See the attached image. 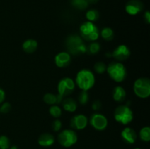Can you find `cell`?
Instances as JSON below:
<instances>
[{"label":"cell","mask_w":150,"mask_h":149,"mask_svg":"<svg viewBox=\"0 0 150 149\" xmlns=\"http://www.w3.org/2000/svg\"><path fill=\"white\" fill-rule=\"evenodd\" d=\"M95 83V77L89 69H83L77 73L76 77V85L82 91H88L92 89Z\"/></svg>","instance_id":"cell-1"},{"label":"cell","mask_w":150,"mask_h":149,"mask_svg":"<svg viewBox=\"0 0 150 149\" xmlns=\"http://www.w3.org/2000/svg\"><path fill=\"white\" fill-rule=\"evenodd\" d=\"M106 71L110 77L117 83L124 81L127 77V69L121 62L113 61L110 63L107 67Z\"/></svg>","instance_id":"cell-2"},{"label":"cell","mask_w":150,"mask_h":149,"mask_svg":"<svg viewBox=\"0 0 150 149\" xmlns=\"http://www.w3.org/2000/svg\"><path fill=\"white\" fill-rule=\"evenodd\" d=\"M66 47L70 53L78 55L86 51V47L83 43L82 38L77 34L70 35L66 39Z\"/></svg>","instance_id":"cell-3"},{"label":"cell","mask_w":150,"mask_h":149,"mask_svg":"<svg viewBox=\"0 0 150 149\" xmlns=\"http://www.w3.org/2000/svg\"><path fill=\"white\" fill-rule=\"evenodd\" d=\"M80 32L82 37L87 41L95 42L100 36L98 26L91 21L83 22L80 26Z\"/></svg>","instance_id":"cell-4"},{"label":"cell","mask_w":150,"mask_h":149,"mask_svg":"<svg viewBox=\"0 0 150 149\" xmlns=\"http://www.w3.org/2000/svg\"><path fill=\"white\" fill-rule=\"evenodd\" d=\"M114 118L117 122L127 125L133 119V112L127 105H120L114 112Z\"/></svg>","instance_id":"cell-5"},{"label":"cell","mask_w":150,"mask_h":149,"mask_svg":"<svg viewBox=\"0 0 150 149\" xmlns=\"http://www.w3.org/2000/svg\"><path fill=\"white\" fill-rule=\"evenodd\" d=\"M133 90L136 96L146 99L150 95V80L147 77H140L135 81Z\"/></svg>","instance_id":"cell-6"},{"label":"cell","mask_w":150,"mask_h":149,"mask_svg":"<svg viewBox=\"0 0 150 149\" xmlns=\"http://www.w3.org/2000/svg\"><path fill=\"white\" fill-rule=\"evenodd\" d=\"M78 135L73 129H64L59 134L58 141L61 145L70 148L77 143Z\"/></svg>","instance_id":"cell-7"},{"label":"cell","mask_w":150,"mask_h":149,"mask_svg":"<svg viewBox=\"0 0 150 149\" xmlns=\"http://www.w3.org/2000/svg\"><path fill=\"white\" fill-rule=\"evenodd\" d=\"M75 87H76V83L73 79L70 77H64L61 79L58 83L57 89H58L59 94L63 97L69 96L75 90Z\"/></svg>","instance_id":"cell-8"},{"label":"cell","mask_w":150,"mask_h":149,"mask_svg":"<svg viewBox=\"0 0 150 149\" xmlns=\"http://www.w3.org/2000/svg\"><path fill=\"white\" fill-rule=\"evenodd\" d=\"M89 123L94 129L98 131L105 129L108 126V120L104 115L100 113H94L91 115Z\"/></svg>","instance_id":"cell-9"},{"label":"cell","mask_w":150,"mask_h":149,"mask_svg":"<svg viewBox=\"0 0 150 149\" xmlns=\"http://www.w3.org/2000/svg\"><path fill=\"white\" fill-rule=\"evenodd\" d=\"M111 56L117 61H125L130 57V51L127 45H120L114 50Z\"/></svg>","instance_id":"cell-10"},{"label":"cell","mask_w":150,"mask_h":149,"mask_svg":"<svg viewBox=\"0 0 150 149\" xmlns=\"http://www.w3.org/2000/svg\"><path fill=\"white\" fill-rule=\"evenodd\" d=\"M88 119L86 115L83 114L76 115L70 120V127L73 129L82 130L85 129L87 126Z\"/></svg>","instance_id":"cell-11"},{"label":"cell","mask_w":150,"mask_h":149,"mask_svg":"<svg viewBox=\"0 0 150 149\" xmlns=\"http://www.w3.org/2000/svg\"><path fill=\"white\" fill-rule=\"evenodd\" d=\"M144 10V4L140 0H130L125 6V10L129 15H135Z\"/></svg>","instance_id":"cell-12"},{"label":"cell","mask_w":150,"mask_h":149,"mask_svg":"<svg viewBox=\"0 0 150 149\" xmlns=\"http://www.w3.org/2000/svg\"><path fill=\"white\" fill-rule=\"evenodd\" d=\"M54 61L58 67L64 68L70 65L71 62V56L68 52H60L56 55Z\"/></svg>","instance_id":"cell-13"},{"label":"cell","mask_w":150,"mask_h":149,"mask_svg":"<svg viewBox=\"0 0 150 149\" xmlns=\"http://www.w3.org/2000/svg\"><path fill=\"white\" fill-rule=\"evenodd\" d=\"M121 137L125 143L128 144H133L137 139V134L133 129L130 127H125L122 131Z\"/></svg>","instance_id":"cell-14"},{"label":"cell","mask_w":150,"mask_h":149,"mask_svg":"<svg viewBox=\"0 0 150 149\" xmlns=\"http://www.w3.org/2000/svg\"><path fill=\"white\" fill-rule=\"evenodd\" d=\"M38 144L42 147H50L55 142L54 135L50 133H43L38 138Z\"/></svg>","instance_id":"cell-15"},{"label":"cell","mask_w":150,"mask_h":149,"mask_svg":"<svg viewBox=\"0 0 150 149\" xmlns=\"http://www.w3.org/2000/svg\"><path fill=\"white\" fill-rule=\"evenodd\" d=\"M43 100L48 105H59L62 102L63 96H62L59 93L58 94H54V93H47L44 95Z\"/></svg>","instance_id":"cell-16"},{"label":"cell","mask_w":150,"mask_h":149,"mask_svg":"<svg viewBox=\"0 0 150 149\" xmlns=\"http://www.w3.org/2000/svg\"><path fill=\"white\" fill-rule=\"evenodd\" d=\"M112 96L114 100L118 102H122L125 99L126 91L124 88H122V86H116L113 89Z\"/></svg>","instance_id":"cell-17"},{"label":"cell","mask_w":150,"mask_h":149,"mask_svg":"<svg viewBox=\"0 0 150 149\" xmlns=\"http://www.w3.org/2000/svg\"><path fill=\"white\" fill-rule=\"evenodd\" d=\"M38 45V42L35 39H29L23 42L22 48H23V51L27 53H32L37 50Z\"/></svg>","instance_id":"cell-18"},{"label":"cell","mask_w":150,"mask_h":149,"mask_svg":"<svg viewBox=\"0 0 150 149\" xmlns=\"http://www.w3.org/2000/svg\"><path fill=\"white\" fill-rule=\"evenodd\" d=\"M62 107L64 110L68 112H75L77 109V102L71 97L65 98L62 100Z\"/></svg>","instance_id":"cell-19"},{"label":"cell","mask_w":150,"mask_h":149,"mask_svg":"<svg viewBox=\"0 0 150 149\" xmlns=\"http://www.w3.org/2000/svg\"><path fill=\"white\" fill-rule=\"evenodd\" d=\"M100 35L105 40L111 41L114 38V30L110 27H105L101 30Z\"/></svg>","instance_id":"cell-20"},{"label":"cell","mask_w":150,"mask_h":149,"mask_svg":"<svg viewBox=\"0 0 150 149\" xmlns=\"http://www.w3.org/2000/svg\"><path fill=\"white\" fill-rule=\"evenodd\" d=\"M71 4L76 9L83 10L87 8L89 2L87 0H71Z\"/></svg>","instance_id":"cell-21"},{"label":"cell","mask_w":150,"mask_h":149,"mask_svg":"<svg viewBox=\"0 0 150 149\" xmlns=\"http://www.w3.org/2000/svg\"><path fill=\"white\" fill-rule=\"evenodd\" d=\"M86 18H87L88 21H91L94 23L95 21H97V20H98V18H99V12L97 10H94V9L89 10L86 12Z\"/></svg>","instance_id":"cell-22"},{"label":"cell","mask_w":150,"mask_h":149,"mask_svg":"<svg viewBox=\"0 0 150 149\" xmlns=\"http://www.w3.org/2000/svg\"><path fill=\"white\" fill-rule=\"evenodd\" d=\"M139 136L142 141L149 142L150 140V128L149 127H144L141 129Z\"/></svg>","instance_id":"cell-23"},{"label":"cell","mask_w":150,"mask_h":149,"mask_svg":"<svg viewBox=\"0 0 150 149\" xmlns=\"http://www.w3.org/2000/svg\"><path fill=\"white\" fill-rule=\"evenodd\" d=\"M100 50V45L98 42H92V43L89 44L88 47H86V51L89 54H96Z\"/></svg>","instance_id":"cell-24"},{"label":"cell","mask_w":150,"mask_h":149,"mask_svg":"<svg viewBox=\"0 0 150 149\" xmlns=\"http://www.w3.org/2000/svg\"><path fill=\"white\" fill-rule=\"evenodd\" d=\"M78 99H79V102L81 105H86L88 103V102H89V95L87 91H81L79 93V96H78Z\"/></svg>","instance_id":"cell-25"},{"label":"cell","mask_w":150,"mask_h":149,"mask_svg":"<svg viewBox=\"0 0 150 149\" xmlns=\"http://www.w3.org/2000/svg\"><path fill=\"white\" fill-rule=\"evenodd\" d=\"M49 113L54 118H59L62 115V109L57 105H51L49 108Z\"/></svg>","instance_id":"cell-26"},{"label":"cell","mask_w":150,"mask_h":149,"mask_svg":"<svg viewBox=\"0 0 150 149\" xmlns=\"http://www.w3.org/2000/svg\"><path fill=\"white\" fill-rule=\"evenodd\" d=\"M107 66L105 65V63L103 61H98L96 62L94 65V70L98 74H103L106 71Z\"/></svg>","instance_id":"cell-27"},{"label":"cell","mask_w":150,"mask_h":149,"mask_svg":"<svg viewBox=\"0 0 150 149\" xmlns=\"http://www.w3.org/2000/svg\"><path fill=\"white\" fill-rule=\"evenodd\" d=\"M10 147V140L7 136H0V149H9Z\"/></svg>","instance_id":"cell-28"},{"label":"cell","mask_w":150,"mask_h":149,"mask_svg":"<svg viewBox=\"0 0 150 149\" xmlns=\"http://www.w3.org/2000/svg\"><path fill=\"white\" fill-rule=\"evenodd\" d=\"M12 109V106L9 102H4L0 107V112L1 113H8Z\"/></svg>","instance_id":"cell-29"},{"label":"cell","mask_w":150,"mask_h":149,"mask_svg":"<svg viewBox=\"0 0 150 149\" xmlns=\"http://www.w3.org/2000/svg\"><path fill=\"white\" fill-rule=\"evenodd\" d=\"M52 129L54 131H59L62 128V121L59 119H56L53 121L52 123Z\"/></svg>","instance_id":"cell-30"},{"label":"cell","mask_w":150,"mask_h":149,"mask_svg":"<svg viewBox=\"0 0 150 149\" xmlns=\"http://www.w3.org/2000/svg\"><path fill=\"white\" fill-rule=\"evenodd\" d=\"M92 108L95 111H99L101 109V108H102V103H101V102L100 100L96 99L92 103Z\"/></svg>","instance_id":"cell-31"},{"label":"cell","mask_w":150,"mask_h":149,"mask_svg":"<svg viewBox=\"0 0 150 149\" xmlns=\"http://www.w3.org/2000/svg\"><path fill=\"white\" fill-rule=\"evenodd\" d=\"M4 99H5V93H4V91L0 88V104L4 102Z\"/></svg>","instance_id":"cell-32"},{"label":"cell","mask_w":150,"mask_h":149,"mask_svg":"<svg viewBox=\"0 0 150 149\" xmlns=\"http://www.w3.org/2000/svg\"><path fill=\"white\" fill-rule=\"evenodd\" d=\"M144 20L147 23H150V13L149 11H146L144 13Z\"/></svg>","instance_id":"cell-33"},{"label":"cell","mask_w":150,"mask_h":149,"mask_svg":"<svg viewBox=\"0 0 150 149\" xmlns=\"http://www.w3.org/2000/svg\"><path fill=\"white\" fill-rule=\"evenodd\" d=\"M88 2L91 3V4H96L99 0H87Z\"/></svg>","instance_id":"cell-34"},{"label":"cell","mask_w":150,"mask_h":149,"mask_svg":"<svg viewBox=\"0 0 150 149\" xmlns=\"http://www.w3.org/2000/svg\"><path fill=\"white\" fill-rule=\"evenodd\" d=\"M9 149H18V148H17V146L13 145V146H12V147H10V148Z\"/></svg>","instance_id":"cell-35"},{"label":"cell","mask_w":150,"mask_h":149,"mask_svg":"<svg viewBox=\"0 0 150 149\" xmlns=\"http://www.w3.org/2000/svg\"><path fill=\"white\" fill-rule=\"evenodd\" d=\"M134 149H141V148H134Z\"/></svg>","instance_id":"cell-36"}]
</instances>
